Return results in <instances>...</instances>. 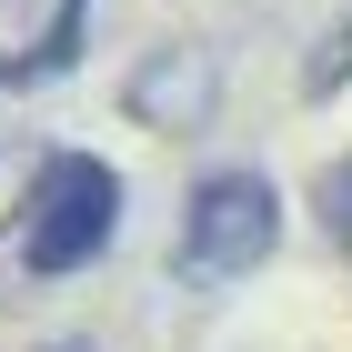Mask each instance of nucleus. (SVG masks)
<instances>
[{"label":"nucleus","mask_w":352,"mask_h":352,"mask_svg":"<svg viewBox=\"0 0 352 352\" xmlns=\"http://www.w3.org/2000/svg\"><path fill=\"white\" fill-rule=\"evenodd\" d=\"M121 242V171L101 151H51L21 191V272L30 282H71Z\"/></svg>","instance_id":"1"},{"label":"nucleus","mask_w":352,"mask_h":352,"mask_svg":"<svg viewBox=\"0 0 352 352\" xmlns=\"http://www.w3.org/2000/svg\"><path fill=\"white\" fill-rule=\"evenodd\" d=\"M282 242V191L252 162H212L182 191V242H171V272L191 292H221V282H252Z\"/></svg>","instance_id":"2"},{"label":"nucleus","mask_w":352,"mask_h":352,"mask_svg":"<svg viewBox=\"0 0 352 352\" xmlns=\"http://www.w3.org/2000/svg\"><path fill=\"white\" fill-rule=\"evenodd\" d=\"M221 101V60L201 41H162V51H141V71L121 81V111L151 121V131H201Z\"/></svg>","instance_id":"3"},{"label":"nucleus","mask_w":352,"mask_h":352,"mask_svg":"<svg viewBox=\"0 0 352 352\" xmlns=\"http://www.w3.org/2000/svg\"><path fill=\"white\" fill-rule=\"evenodd\" d=\"M312 221H322V242L352 262V151H332V162L312 171Z\"/></svg>","instance_id":"4"},{"label":"nucleus","mask_w":352,"mask_h":352,"mask_svg":"<svg viewBox=\"0 0 352 352\" xmlns=\"http://www.w3.org/2000/svg\"><path fill=\"white\" fill-rule=\"evenodd\" d=\"M81 21H91V0H60L51 30H41V51H30L10 81H51V71H71V60H81Z\"/></svg>","instance_id":"5"},{"label":"nucleus","mask_w":352,"mask_h":352,"mask_svg":"<svg viewBox=\"0 0 352 352\" xmlns=\"http://www.w3.org/2000/svg\"><path fill=\"white\" fill-rule=\"evenodd\" d=\"M342 81H352V21H332L322 41H312V60H302V91H312V101H332Z\"/></svg>","instance_id":"6"}]
</instances>
